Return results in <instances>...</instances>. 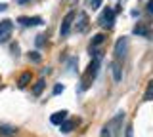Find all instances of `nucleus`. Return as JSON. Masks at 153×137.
<instances>
[{
	"label": "nucleus",
	"instance_id": "obj_19",
	"mask_svg": "<svg viewBox=\"0 0 153 137\" xmlns=\"http://www.w3.org/2000/svg\"><path fill=\"white\" fill-rule=\"evenodd\" d=\"M124 133H126V137H132V135H134V127H132V124H128V126H126Z\"/></svg>",
	"mask_w": 153,
	"mask_h": 137
},
{
	"label": "nucleus",
	"instance_id": "obj_1",
	"mask_svg": "<svg viewBox=\"0 0 153 137\" xmlns=\"http://www.w3.org/2000/svg\"><path fill=\"white\" fill-rule=\"evenodd\" d=\"M124 118H126V112L119 111L111 120L107 122L102 127V135L100 137H121L123 135V124H124Z\"/></svg>",
	"mask_w": 153,
	"mask_h": 137
},
{
	"label": "nucleus",
	"instance_id": "obj_23",
	"mask_svg": "<svg viewBox=\"0 0 153 137\" xmlns=\"http://www.w3.org/2000/svg\"><path fill=\"white\" fill-rule=\"evenodd\" d=\"M25 2H29V0H17V4H25Z\"/></svg>",
	"mask_w": 153,
	"mask_h": 137
},
{
	"label": "nucleus",
	"instance_id": "obj_4",
	"mask_svg": "<svg viewBox=\"0 0 153 137\" xmlns=\"http://www.w3.org/2000/svg\"><path fill=\"white\" fill-rule=\"evenodd\" d=\"M126 51H128V38H126V36H121V38L115 42L113 53H115L117 59H124V57H126Z\"/></svg>",
	"mask_w": 153,
	"mask_h": 137
},
{
	"label": "nucleus",
	"instance_id": "obj_6",
	"mask_svg": "<svg viewBox=\"0 0 153 137\" xmlns=\"http://www.w3.org/2000/svg\"><path fill=\"white\" fill-rule=\"evenodd\" d=\"M10 32H12V21H10V19L0 21V42L8 40L10 38Z\"/></svg>",
	"mask_w": 153,
	"mask_h": 137
},
{
	"label": "nucleus",
	"instance_id": "obj_3",
	"mask_svg": "<svg viewBox=\"0 0 153 137\" xmlns=\"http://www.w3.org/2000/svg\"><path fill=\"white\" fill-rule=\"evenodd\" d=\"M98 23H100V27H103V29H111L113 23H115V10L105 8L102 12V15L98 17Z\"/></svg>",
	"mask_w": 153,
	"mask_h": 137
},
{
	"label": "nucleus",
	"instance_id": "obj_8",
	"mask_svg": "<svg viewBox=\"0 0 153 137\" xmlns=\"http://www.w3.org/2000/svg\"><path fill=\"white\" fill-rule=\"evenodd\" d=\"M67 120V111H57V112H54V114L50 116V122L54 126H59L61 122H65Z\"/></svg>",
	"mask_w": 153,
	"mask_h": 137
},
{
	"label": "nucleus",
	"instance_id": "obj_14",
	"mask_svg": "<svg viewBox=\"0 0 153 137\" xmlns=\"http://www.w3.org/2000/svg\"><path fill=\"white\" fill-rule=\"evenodd\" d=\"M103 40H105V36L102 34V32H100V34H96L94 38H92V44H90V50H96V48H98L100 44H103Z\"/></svg>",
	"mask_w": 153,
	"mask_h": 137
},
{
	"label": "nucleus",
	"instance_id": "obj_16",
	"mask_svg": "<svg viewBox=\"0 0 153 137\" xmlns=\"http://www.w3.org/2000/svg\"><path fill=\"white\" fill-rule=\"evenodd\" d=\"M44 86H46V82H44V80H38V82L35 84V88H33V93H35V95H40V93H42V89H44Z\"/></svg>",
	"mask_w": 153,
	"mask_h": 137
},
{
	"label": "nucleus",
	"instance_id": "obj_9",
	"mask_svg": "<svg viewBox=\"0 0 153 137\" xmlns=\"http://www.w3.org/2000/svg\"><path fill=\"white\" fill-rule=\"evenodd\" d=\"M111 70H113V80L119 84L123 80V69H121V65H119L117 61H113V63H111Z\"/></svg>",
	"mask_w": 153,
	"mask_h": 137
},
{
	"label": "nucleus",
	"instance_id": "obj_10",
	"mask_svg": "<svg viewBox=\"0 0 153 137\" xmlns=\"http://www.w3.org/2000/svg\"><path fill=\"white\" fill-rule=\"evenodd\" d=\"M75 27H76V31H79V32H84L86 31V27H88V17H86L84 12L79 13V25H75Z\"/></svg>",
	"mask_w": 153,
	"mask_h": 137
},
{
	"label": "nucleus",
	"instance_id": "obj_20",
	"mask_svg": "<svg viewBox=\"0 0 153 137\" xmlns=\"http://www.w3.org/2000/svg\"><path fill=\"white\" fill-rule=\"evenodd\" d=\"M63 92V86H61V84H56L54 86V95H57V93H61Z\"/></svg>",
	"mask_w": 153,
	"mask_h": 137
},
{
	"label": "nucleus",
	"instance_id": "obj_12",
	"mask_svg": "<svg viewBox=\"0 0 153 137\" xmlns=\"http://www.w3.org/2000/svg\"><path fill=\"white\" fill-rule=\"evenodd\" d=\"M143 101H153V80H149V82H147L146 93H143Z\"/></svg>",
	"mask_w": 153,
	"mask_h": 137
},
{
	"label": "nucleus",
	"instance_id": "obj_11",
	"mask_svg": "<svg viewBox=\"0 0 153 137\" xmlns=\"http://www.w3.org/2000/svg\"><path fill=\"white\" fill-rule=\"evenodd\" d=\"M17 133V130L13 126H0V135H6V137H13Z\"/></svg>",
	"mask_w": 153,
	"mask_h": 137
},
{
	"label": "nucleus",
	"instance_id": "obj_18",
	"mask_svg": "<svg viewBox=\"0 0 153 137\" xmlns=\"http://www.w3.org/2000/svg\"><path fill=\"white\" fill-rule=\"evenodd\" d=\"M29 59H31L33 63H38V61H40V55H38V51H31V53H29Z\"/></svg>",
	"mask_w": 153,
	"mask_h": 137
},
{
	"label": "nucleus",
	"instance_id": "obj_21",
	"mask_svg": "<svg viewBox=\"0 0 153 137\" xmlns=\"http://www.w3.org/2000/svg\"><path fill=\"white\" fill-rule=\"evenodd\" d=\"M147 12L153 13V0H149V2H147Z\"/></svg>",
	"mask_w": 153,
	"mask_h": 137
},
{
	"label": "nucleus",
	"instance_id": "obj_17",
	"mask_svg": "<svg viewBox=\"0 0 153 137\" xmlns=\"http://www.w3.org/2000/svg\"><path fill=\"white\" fill-rule=\"evenodd\" d=\"M134 34H138V36H149V31H147L146 27H142V25H136V27H134Z\"/></svg>",
	"mask_w": 153,
	"mask_h": 137
},
{
	"label": "nucleus",
	"instance_id": "obj_2",
	"mask_svg": "<svg viewBox=\"0 0 153 137\" xmlns=\"http://www.w3.org/2000/svg\"><path fill=\"white\" fill-rule=\"evenodd\" d=\"M98 67H100V59H92V63L88 65V69H86V74L82 76V89H86L90 86V84L94 82V78H96V74H98Z\"/></svg>",
	"mask_w": 153,
	"mask_h": 137
},
{
	"label": "nucleus",
	"instance_id": "obj_15",
	"mask_svg": "<svg viewBox=\"0 0 153 137\" xmlns=\"http://www.w3.org/2000/svg\"><path fill=\"white\" fill-rule=\"evenodd\" d=\"M29 82H31V73H25V74H21V76H19L17 86H19V88H25Z\"/></svg>",
	"mask_w": 153,
	"mask_h": 137
},
{
	"label": "nucleus",
	"instance_id": "obj_7",
	"mask_svg": "<svg viewBox=\"0 0 153 137\" xmlns=\"http://www.w3.org/2000/svg\"><path fill=\"white\" fill-rule=\"evenodd\" d=\"M17 23H21L23 27H36V25H42V17H19Z\"/></svg>",
	"mask_w": 153,
	"mask_h": 137
},
{
	"label": "nucleus",
	"instance_id": "obj_22",
	"mask_svg": "<svg viewBox=\"0 0 153 137\" xmlns=\"http://www.w3.org/2000/svg\"><path fill=\"white\" fill-rule=\"evenodd\" d=\"M6 8H8V4H0V12H4Z\"/></svg>",
	"mask_w": 153,
	"mask_h": 137
},
{
	"label": "nucleus",
	"instance_id": "obj_13",
	"mask_svg": "<svg viewBox=\"0 0 153 137\" xmlns=\"http://www.w3.org/2000/svg\"><path fill=\"white\" fill-rule=\"evenodd\" d=\"M73 126H75V120H65V122L59 124V130L63 131V133H69V131L73 130Z\"/></svg>",
	"mask_w": 153,
	"mask_h": 137
},
{
	"label": "nucleus",
	"instance_id": "obj_5",
	"mask_svg": "<svg viewBox=\"0 0 153 137\" xmlns=\"http://www.w3.org/2000/svg\"><path fill=\"white\" fill-rule=\"evenodd\" d=\"M73 21H75V12L71 10L67 15L63 17V21H61V27H59V34L61 36H67L71 32V27H73Z\"/></svg>",
	"mask_w": 153,
	"mask_h": 137
}]
</instances>
